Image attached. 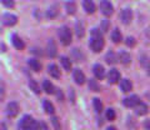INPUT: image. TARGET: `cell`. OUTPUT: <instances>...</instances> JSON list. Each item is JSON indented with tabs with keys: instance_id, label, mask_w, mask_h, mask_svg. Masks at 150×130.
<instances>
[{
	"instance_id": "6da1fadb",
	"label": "cell",
	"mask_w": 150,
	"mask_h": 130,
	"mask_svg": "<svg viewBox=\"0 0 150 130\" xmlns=\"http://www.w3.org/2000/svg\"><path fill=\"white\" fill-rule=\"evenodd\" d=\"M104 38L99 29H93L91 30V39H90V48L93 52L100 53L104 48Z\"/></svg>"
},
{
	"instance_id": "7a4b0ae2",
	"label": "cell",
	"mask_w": 150,
	"mask_h": 130,
	"mask_svg": "<svg viewBox=\"0 0 150 130\" xmlns=\"http://www.w3.org/2000/svg\"><path fill=\"white\" fill-rule=\"evenodd\" d=\"M20 130H39V122L33 119L30 115H24L19 123Z\"/></svg>"
},
{
	"instance_id": "3957f363",
	"label": "cell",
	"mask_w": 150,
	"mask_h": 130,
	"mask_svg": "<svg viewBox=\"0 0 150 130\" xmlns=\"http://www.w3.org/2000/svg\"><path fill=\"white\" fill-rule=\"evenodd\" d=\"M59 39L62 41L63 45H70L73 41V35H71V31L68 26H62L59 29Z\"/></svg>"
},
{
	"instance_id": "277c9868",
	"label": "cell",
	"mask_w": 150,
	"mask_h": 130,
	"mask_svg": "<svg viewBox=\"0 0 150 130\" xmlns=\"http://www.w3.org/2000/svg\"><path fill=\"white\" fill-rule=\"evenodd\" d=\"M133 16H134V14H133V10L129 8H126V9H123L120 13V20L123 24L125 25H128L131 23V20H133Z\"/></svg>"
},
{
	"instance_id": "5b68a950",
	"label": "cell",
	"mask_w": 150,
	"mask_h": 130,
	"mask_svg": "<svg viewBox=\"0 0 150 130\" xmlns=\"http://www.w3.org/2000/svg\"><path fill=\"white\" fill-rule=\"evenodd\" d=\"M19 110H20V108H19V104L15 103V101H11V103H9L6 105V109H5V113L9 118H15L16 115L19 114Z\"/></svg>"
},
{
	"instance_id": "8992f818",
	"label": "cell",
	"mask_w": 150,
	"mask_h": 130,
	"mask_svg": "<svg viewBox=\"0 0 150 130\" xmlns=\"http://www.w3.org/2000/svg\"><path fill=\"white\" fill-rule=\"evenodd\" d=\"M100 10L105 16H110V15H112V13H114V8H112L111 3L109 1V0H101Z\"/></svg>"
},
{
	"instance_id": "52a82bcc",
	"label": "cell",
	"mask_w": 150,
	"mask_h": 130,
	"mask_svg": "<svg viewBox=\"0 0 150 130\" xmlns=\"http://www.w3.org/2000/svg\"><path fill=\"white\" fill-rule=\"evenodd\" d=\"M16 23H18V18H16V15H14V14L5 13L3 15V24L5 26H13V25H15Z\"/></svg>"
},
{
	"instance_id": "ba28073f",
	"label": "cell",
	"mask_w": 150,
	"mask_h": 130,
	"mask_svg": "<svg viewBox=\"0 0 150 130\" xmlns=\"http://www.w3.org/2000/svg\"><path fill=\"white\" fill-rule=\"evenodd\" d=\"M139 103H140V99H139L138 95H130L128 98H125L124 101H123V104L126 106V108H135Z\"/></svg>"
},
{
	"instance_id": "9c48e42d",
	"label": "cell",
	"mask_w": 150,
	"mask_h": 130,
	"mask_svg": "<svg viewBox=\"0 0 150 130\" xmlns=\"http://www.w3.org/2000/svg\"><path fill=\"white\" fill-rule=\"evenodd\" d=\"M73 78L76 84L79 85H83L84 83H85V75H84V73L80 70V69H74L73 70Z\"/></svg>"
},
{
	"instance_id": "30bf717a",
	"label": "cell",
	"mask_w": 150,
	"mask_h": 130,
	"mask_svg": "<svg viewBox=\"0 0 150 130\" xmlns=\"http://www.w3.org/2000/svg\"><path fill=\"white\" fill-rule=\"evenodd\" d=\"M93 73H94V75H95V78L99 79V80H101V79L105 78V69L100 64H95V65H94V66H93Z\"/></svg>"
},
{
	"instance_id": "8fae6325",
	"label": "cell",
	"mask_w": 150,
	"mask_h": 130,
	"mask_svg": "<svg viewBox=\"0 0 150 130\" xmlns=\"http://www.w3.org/2000/svg\"><path fill=\"white\" fill-rule=\"evenodd\" d=\"M108 80H109L110 84H116L120 80V73L116 69H111L108 74Z\"/></svg>"
},
{
	"instance_id": "7c38bea8",
	"label": "cell",
	"mask_w": 150,
	"mask_h": 130,
	"mask_svg": "<svg viewBox=\"0 0 150 130\" xmlns=\"http://www.w3.org/2000/svg\"><path fill=\"white\" fill-rule=\"evenodd\" d=\"M83 8L88 14H94L96 10V6L93 0H83Z\"/></svg>"
},
{
	"instance_id": "4fadbf2b",
	"label": "cell",
	"mask_w": 150,
	"mask_h": 130,
	"mask_svg": "<svg viewBox=\"0 0 150 130\" xmlns=\"http://www.w3.org/2000/svg\"><path fill=\"white\" fill-rule=\"evenodd\" d=\"M11 43L14 45V48L18 49V50H23L25 48V44H24V41H23L20 38H19L18 35H13L11 36Z\"/></svg>"
},
{
	"instance_id": "5bb4252c",
	"label": "cell",
	"mask_w": 150,
	"mask_h": 130,
	"mask_svg": "<svg viewBox=\"0 0 150 130\" xmlns=\"http://www.w3.org/2000/svg\"><path fill=\"white\" fill-rule=\"evenodd\" d=\"M120 89L124 93H129L133 89V84H131V81L129 79H123V80L120 81Z\"/></svg>"
},
{
	"instance_id": "9a60e30c",
	"label": "cell",
	"mask_w": 150,
	"mask_h": 130,
	"mask_svg": "<svg viewBox=\"0 0 150 130\" xmlns=\"http://www.w3.org/2000/svg\"><path fill=\"white\" fill-rule=\"evenodd\" d=\"M119 61L123 65H129L131 63V57L128 52H120L119 54Z\"/></svg>"
},
{
	"instance_id": "2e32d148",
	"label": "cell",
	"mask_w": 150,
	"mask_h": 130,
	"mask_svg": "<svg viewBox=\"0 0 150 130\" xmlns=\"http://www.w3.org/2000/svg\"><path fill=\"white\" fill-rule=\"evenodd\" d=\"M46 50H48V55H49L50 58H55V57H56L58 52H56V45H55V43L53 41V39L49 40L48 48H46Z\"/></svg>"
},
{
	"instance_id": "e0dca14e",
	"label": "cell",
	"mask_w": 150,
	"mask_h": 130,
	"mask_svg": "<svg viewBox=\"0 0 150 130\" xmlns=\"http://www.w3.org/2000/svg\"><path fill=\"white\" fill-rule=\"evenodd\" d=\"M65 10L69 15H74L75 13H76V5H75V3L73 0H68L67 3H65Z\"/></svg>"
},
{
	"instance_id": "ac0fdd59",
	"label": "cell",
	"mask_w": 150,
	"mask_h": 130,
	"mask_svg": "<svg viewBox=\"0 0 150 130\" xmlns=\"http://www.w3.org/2000/svg\"><path fill=\"white\" fill-rule=\"evenodd\" d=\"M48 71L49 74L53 78L55 79H59L60 78V70H59V68H58V65H55V64H50L49 66H48Z\"/></svg>"
},
{
	"instance_id": "d6986e66",
	"label": "cell",
	"mask_w": 150,
	"mask_h": 130,
	"mask_svg": "<svg viewBox=\"0 0 150 130\" xmlns=\"http://www.w3.org/2000/svg\"><path fill=\"white\" fill-rule=\"evenodd\" d=\"M134 109H135V113H137L138 115H145L148 113V105L145 103H142V101H140Z\"/></svg>"
},
{
	"instance_id": "ffe728a7",
	"label": "cell",
	"mask_w": 150,
	"mask_h": 130,
	"mask_svg": "<svg viewBox=\"0 0 150 130\" xmlns=\"http://www.w3.org/2000/svg\"><path fill=\"white\" fill-rule=\"evenodd\" d=\"M43 89L45 90L46 94H54V93H55L54 85L51 84L50 80H48V79H45V80L43 81Z\"/></svg>"
},
{
	"instance_id": "44dd1931",
	"label": "cell",
	"mask_w": 150,
	"mask_h": 130,
	"mask_svg": "<svg viewBox=\"0 0 150 130\" xmlns=\"http://www.w3.org/2000/svg\"><path fill=\"white\" fill-rule=\"evenodd\" d=\"M93 106L94 109H95V111L98 114H100L103 110H104V105H103V101L99 99V98H94L93 99Z\"/></svg>"
},
{
	"instance_id": "7402d4cb",
	"label": "cell",
	"mask_w": 150,
	"mask_h": 130,
	"mask_svg": "<svg viewBox=\"0 0 150 130\" xmlns=\"http://www.w3.org/2000/svg\"><path fill=\"white\" fill-rule=\"evenodd\" d=\"M105 60H106L108 64L112 65V64H115L119 60V57H116V54L114 52H108L106 55H105Z\"/></svg>"
},
{
	"instance_id": "603a6c76",
	"label": "cell",
	"mask_w": 150,
	"mask_h": 130,
	"mask_svg": "<svg viewBox=\"0 0 150 130\" xmlns=\"http://www.w3.org/2000/svg\"><path fill=\"white\" fill-rule=\"evenodd\" d=\"M43 108H44V111L46 114H50L53 115L55 113V109H54V105L50 103L49 100H43Z\"/></svg>"
},
{
	"instance_id": "cb8c5ba5",
	"label": "cell",
	"mask_w": 150,
	"mask_h": 130,
	"mask_svg": "<svg viewBox=\"0 0 150 130\" xmlns=\"http://www.w3.org/2000/svg\"><path fill=\"white\" fill-rule=\"evenodd\" d=\"M111 40H112V43H115V44H119L121 40H123V36H121V32L119 29H114L111 32Z\"/></svg>"
},
{
	"instance_id": "d4e9b609",
	"label": "cell",
	"mask_w": 150,
	"mask_h": 130,
	"mask_svg": "<svg viewBox=\"0 0 150 130\" xmlns=\"http://www.w3.org/2000/svg\"><path fill=\"white\" fill-rule=\"evenodd\" d=\"M29 66L33 69V70H35V71H40L41 70V64L39 60H36V59H29Z\"/></svg>"
},
{
	"instance_id": "484cf974",
	"label": "cell",
	"mask_w": 150,
	"mask_h": 130,
	"mask_svg": "<svg viewBox=\"0 0 150 130\" xmlns=\"http://www.w3.org/2000/svg\"><path fill=\"white\" fill-rule=\"evenodd\" d=\"M75 32H76V35L79 38H83L84 34H85V31H84V24L81 21L76 23V25H75Z\"/></svg>"
},
{
	"instance_id": "4316f807",
	"label": "cell",
	"mask_w": 150,
	"mask_h": 130,
	"mask_svg": "<svg viewBox=\"0 0 150 130\" xmlns=\"http://www.w3.org/2000/svg\"><path fill=\"white\" fill-rule=\"evenodd\" d=\"M60 63H62L63 68L65 69V71H70V70H71V63H70V60L67 57H62V58H60Z\"/></svg>"
},
{
	"instance_id": "83f0119b",
	"label": "cell",
	"mask_w": 150,
	"mask_h": 130,
	"mask_svg": "<svg viewBox=\"0 0 150 130\" xmlns=\"http://www.w3.org/2000/svg\"><path fill=\"white\" fill-rule=\"evenodd\" d=\"M46 15H48V18H50V19H54V18L58 15V6L56 5L50 6L48 10H46Z\"/></svg>"
},
{
	"instance_id": "f1b7e54d",
	"label": "cell",
	"mask_w": 150,
	"mask_h": 130,
	"mask_svg": "<svg viewBox=\"0 0 150 130\" xmlns=\"http://www.w3.org/2000/svg\"><path fill=\"white\" fill-rule=\"evenodd\" d=\"M89 88H90L91 91H100V85H99V83H98L96 80H94V79L89 80Z\"/></svg>"
},
{
	"instance_id": "f546056e",
	"label": "cell",
	"mask_w": 150,
	"mask_h": 130,
	"mask_svg": "<svg viewBox=\"0 0 150 130\" xmlns=\"http://www.w3.org/2000/svg\"><path fill=\"white\" fill-rule=\"evenodd\" d=\"M71 55L75 58V60H76V61H81L83 58H84L83 54H81V52H80V49H73Z\"/></svg>"
},
{
	"instance_id": "4dcf8cb0",
	"label": "cell",
	"mask_w": 150,
	"mask_h": 130,
	"mask_svg": "<svg viewBox=\"0 0 150 130\" xmlns=\"http://www.w3.org/2000/svg\"><path fill=\"white\" fill-rule=\"evenodd\" d=\"M105 117H106V119L109 120V122H114L115 120V110L114 109H108L106 110V113H105Z\"/></svg>"
},
{
	"instance_id": "1f68e13d",
	"label": "cell",
	"mask_w": 150,
	"mask_h": 130,
	"mask_svg": "<svg viewBox=\"0 0 150 130\" xmlns=\"http://www.w3.org/2000/svg\"><path fill=\"white\" fill-rule=\"evenodd\" d=\"M29 85H30V89L34 91L35 94H40V88H39V85H38V83L35 80H30Z\"/></svg>"
},
{
	"instance_id": "d6a6232c",
	"label": "cell",
	"mask_w": 150,
	"mask_h": 130,
	"mask_svg": "<svg viewBox=\"0 0 150 130\" xmlns=\"http://www.w3.org/2000/svg\"><path fill=\"white\" fill-rule=\"evenodd\" d=\"M1 4L5 8L11 9V8H14V5H15V0H1Z\"/></svg>"
},
{
	"instance_id": "836d02e7",
	"label": "cell",
	"mask_w": 150,
	"mask_h": 130,
	"mask_svg": "<svg viewBox=\"0 0 150 130\" xmlns=\"http://www.w3.org/2000/svg\"><path fill=\"white\" fill-rule=\"evenodd\" d=\"M125 44L128 45L129 48H133V46H135V44H137V41H135V39L133 36H129V38L125 39Z\"/></svg>"
},
{
	"instance_id": "e575fe53",
	"label": "cell",
	"mask_w": 150,
	"mask_h": 130,
	"mask_svg": "<svg viewBox=\"0 0 150 130\" xmlns=\"http://www.w3.org/2000/svg\"><path fill=\"white\" fill-rule=\"evenodd\" d=\"M140 59H142V60H140V63H142V65H143V66H144L145 69H146V68L149 66V65H150V59H149L148 57H144V55H143V57L140 58Z\"/></svg>"
},
{
	"instance_id": "d590c367",
	"label": "cell",
	"mask_w": 150,
	"mask_h": 130,
	"mask_svg": "<svg viewBox=\"0 0 150 130\" xmlns=\"http://www.w3.org/2000/svg\"><path fill=\"white\" fill-rule=\"evenodd\" d=\"M51 123H53L54 128H55L56 130H60V124H59V119H58V118L53 117V118H51Z\"/></svg>"
},
{
	"instance_id": "8d00e7d4",
	"label": "cell",
	"mask_w": 150,
	"mask_h": 130,
	"mask_svg": "<svg viewBox=\"0 0 150 130\" xmlns=\"http://www.w3.org/2000/svg\"><path fill=\"white\" fill-rule=\"evenodd\" d=\"M108 29H109V21H108V20H103L101 21V31L106 32Z\"/></svg>"
},
{
	"instance_id": "74e56055",
	"label": "cell",
	"mask_w": 150,
	"mask_h": 130,
	"mask_svg": "<svg viewBox=\"0 0 150 130\" xmlns=\"http://www.w3.org/2000/svg\"><path fill=\"white\" fill-rule=\"evenodd\" d=\"M39 130H48V125L44 122H39Z\"/></svg>"
},
{
	"instance_id": "f35d334b",
	"label": "cell",
	"mask_w": 150,
	"mask_h": 130,
	"mask_svg": "<svg viewBox=\"0 0 150 130\" xmlns=\"http://www.w3.org/2000/svg\"><path fill=\"white\" fill-rule=\"evenodd\" d=\"M144 128L146 130H150V119H146L144 122Z\"/></svg>"
},
{
	"instance_id": "ab89813d",
	"label": "cell",
	"mask_w": 150,
	"mask_h": 130,
	"mask_svg": "<svg viewBox=\"0 0 150 130\" xmlns=\"http://www.w3.org/2000/svg\"><path fill=\"white\" fill-rule=\"evenodd\" d=\"M1 99H4V86L1 84Z\"/></svg>"
},
{
	"instance_id": "60d3db41",
	"label": "cell",
	"mask_w": 150,
	"mask_h": 130,
	"mask_svg": "<svg viewBox=\"0 0 150 130\" xmlns=\"http://www.w3.org/2000/svg\"><path fill=\"white\" fill-rule=\"evenodd\" d=\"M1 130H8V129H6V126H5V124H4V123H1Z\"/></svg>"
},
{
	"instance_id": "b9f144b4",
	"label": "cell",
	"mask_w": 150,
	"mask_h": 130,
	"mask_svg": "<svg viewBox=\"0 0 150 130\" xmlns=\"http://www.w3.org/2000/svg\"><path fill=\"white\" fill-rule=\"evenodd\" d=\"M106 130H116V128H115V126H109Z\"/></svg>"
},
{
	"instance_id": "7bdbcfd3",
	"label": "cell",
	"mask_w": 150,
	"mask_h": 130,
	"mask_svg": "<svg viewBox=\"0 0 150 130\" xmlns=\"http://www.w3.org/2000/svg\"><path fill=\"white\" fill-rule=\"evenodd\" d=\"M145 70H146V71H148V74H149V76H150V65H149V66H148L146 69H145Z\"/></svg>"
},
{
	"instance_id": "ee69618b",
	"label": "cell",
	"mask_w": 150,
	"mask_h": 130,
	"mask_svg": "<svg viewBox=\"0 0 150 130\" xmlns=\"http://www.w3.org/2000/svg\"><path fill=\"white\" fill-rule=\"evenodd\" d=\"M1 49H3L1 52H5V50H6V49H5V46H4V44H3V43H1Z\"/></svg>"
}]
</instances>
